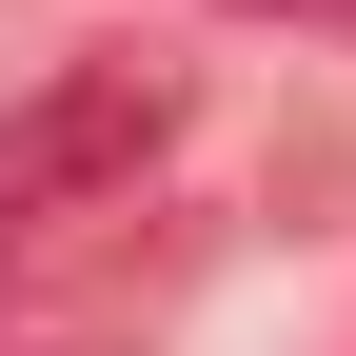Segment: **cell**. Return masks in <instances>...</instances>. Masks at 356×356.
Returning a JSON list of instances; mask_svg holds the SVG:
<instances>
[{"label":"cell","instance_id":"cell-1","mask_svg":"<svg viewBox=\"0 0 356 356\" xmlns=\"http://www.w3.org/2000/svg\"><path fill=\"white\" fill-rule=\"evenodd\" d=\"M159 139H178V60H139V40L60 60L40 99H0V238H40V218H79V198H139Z\"/></svg>","mask_w":356,"mask_h":356},{"label":"cell","instance_id":"cell-2","mask_svg":"<svg viewBox=\"0 0 356 356\" xmlns=\"http://www.w3.org/2000/svg\"><path fill=\"white\" fill-rule=\"evenodd\" d=\"M238 20H337V40H356V0H238Z\"/></svg>","mask_w":356,"mask_h":356}]
</instances>
